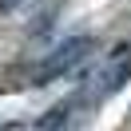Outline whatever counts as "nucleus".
Instances as JSON below:
<instances>
[{
    "label": "nucleus",
    "instance_id": "f257e3e1",
    "mask_svg": "<svg viewBox=\"0 0 131 131\" xmlns=\"http://www.w3.org/2000/svg\"><path fill=\"white\" fill-rule=\"evenodd\" d=\"M91 48H95V40H91V36H72V40H64L40 68H36V83H48V80H56V75L72 72L75 64H83V56H88Z\"/></svg>",
    "mask_w": 131,
    "mask_h": 131
},
{
    "label": "nucleus",
    "instance_id": "f03ea898",
    "mask_svg": "<svg viewBox=\"0 0 131 131\" xmlns=\"http://www.w3.org/2000/svg\"><path fill=\"white\" fill-rule=\"evenodd\" d=\"M127 80H131V56H123L119 68H115V60H111V68L95 80V95H111V91H119Z\"/></svg>",
    "mask_w": 131,
    "mask_h": 131
},
{
    "label": "nucleus",
    "instance_id": "7ed1b4c3",
    "mask_svg": "<svg viewBox=\"0 0 131 131\" xmlns=\"http://www.w3.org/2000/svg\"><path fill=\"white\" fill-rule=\"evenodd\" d=\"M64 123H68V103H60V107H52V111L40 119V131H60Z\"/></svg>",
    "mask_w": 131,
    "mask_h": 131
},
{
    "label": "nucleus",
    "instance_id": "20e7f679",
    "mask_svg": "<svg viewBox=\"0 0 131 131\" xmlns=\"http://www.w3.org/2000/svg\"><path fill=\"white\" fill-rule=\"evenodd\" d=\"M16 4H20V0H0V8H4V12H8V8H16Z\"/></svg>",
    "mask_w": 131,
    "mask_h": 131
}]
</instances>
